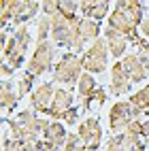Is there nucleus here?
Here are the masks:
<instances>
[{
	"instance_id": "obj_1",
	"label": "nucleus",
	"mask_w": 149,
	"mask_h": 151,
	"mask_svg": "<svg viewBox=\"0 0 149 151\" xmlns=\"http://www.w3.org/2000/svg\"><path fill=\"white\" fill-rule=\"evenodd\" d=\"M145 9L147 4L141 0H117L107 17V28H113L119 34H124L130 45H138L143 38L138 28L145 19Z\"/></svg>"
},
{
	"instance_id": "obj_2",
	"label": "nucleus",
	"mask_w": 149,
	"mask_h": 151,
	"mask_svg": "<svg viewBox=\"0 0 149 151\" xmlns=\"http://www.w3.org/2000/svg\"><path fill=\"white\" fill-rule=\"evenodd\" d=\"M30 45H32V32L28 30V26L13 30L9 43L2 47V64H6L9 68H13V70L22 68L24 62H26V53H28Z\"/></svg>"
},
{
	"instance_id": "obj_3",
	"label": "nucleus",
	"mask_w": 149,
	"mask_h": 151,
	"mask_svg": "<svg viewBox=\"0 0 149 151\" xmlns=\"http://www.w3.org/2000/svg\"><path fill=\"white\" fill-rule=\"evenodd\" d=\"M83 75V64H81V55H77L73 51H64L60 55V60L53 66V73H51V79L53 83H60V85H66L71 87L75 83H79V79Z\"/></svg>"
},
{
	"instance_id": "obj_4",
	"label": "nucleus",
	"mask_w": 149,
	"mask_h": 151,
	"mask_svg": "<svg viewBox=\"0 0 149 151\" xmlns=\"http://www.w3.org/2000/svg\"><path fill=\"white\" fill-rule=\"evenodd\" d=\"M55 55H58V49L53 45V41H45V43H36L32 55H30L28 64H26V70L32 73L36 79L47 75L49 70L53 73V62H55Z\"/></svg>"
},
{
	"instance_id": "obj_5",
	"label": "nucleus",
	"mask_w": 149,
	"mask_h": 151,
	"mask_svg": "<svg viewBox=\"0 0 149 151\" xmlns=\"http://www.w3.org/2000/svg\"><path fill=\"white\" fill-rule=\"evenodd\" d=\"M79 24H81V15H77V17L58 15V17H53L51 19V41H53V45L66 47L68 51H73Z\"/></svg>"
},
{
	"instance_id": "obj_6",
	"label": "nucleus",
	"mask_w": 149,
	"mask_h": 151,
	"mask_svg": "<svg viewBox=\"0 0 149 151\" xmlns=\"http://www.w3.org/2000/svg\"><path fill=\"white\" fill-rule=\"evenodd\" d=\"M141 111H138L130 100H117V102L109 109V128L115 134H122L128 130L134 119H141Z\"/></svg>"
},
{
	"instance_id": "obj_7",
	"label": "nucleus",
	"mask_w": 149,
	"mask_h": 151,
	"mask_svg": "<svg viewBox=\"0 0 149 151\" xmlns=\"http://www.w3.org/2000/svg\"><path fill=\"white\" fill-rule=\"evenodd\" d=\"M109 47L104 38H98L96 43H92L81 55V64H83V73L89 75H102L109 68Z\"/></svg>"
},
{
	"instance_id": "obj_8",
	"label": "nucleus",
	"mask_w": 149,
	"mask_h": 151,
	"mask_svg": "<svg viewBox=\"0 0 149 151\" xmlns=\"http://www.w3.org/2000/svg\"><path fill=\"white\" fill-rule=\"evenodd\" d=\"M77 134L81 136L83 145L87 147V151H96L100 147L102 140V126L98 117H85L81 124L77 126Z\"/></svg>"
},
{
	"instance_id": "obj_9",
	"label": "nucleus",
	"mask_w": 149,
	"mask_h": 151,
	"mask_svg": "<svg viewBox=\"0 0 149 151\" xmlns=\"http://www.w3.org/2000/svg\"><path fill=\"white\" fill-rule=\"evenodd\" d=\"M53 96H55V87H53V81H43V83H38L34 87V92L30 94V109H34L36 113H45L47 115V111L49 106H51L53 102Z\"/></svg>"
},
{
	"instance_id": "obj_10",
	"label": "nucleus",
	"mask_w": 149,
	"mask_h": 151,
	"mask_svg": "<svg viewBox=\"0 0 149 151\" xmlns=\"http://www.w3.org/2000/svg\"><path fill=\"white\" fill-rule=\"evenodd\" d=\"M73 106H75L73 89L71 87H58L55 96H53V102H51V106H49V111H47V115H49V119L58 122V119H62Z\"/></svg>"
},
{
	"instance_id": "obj_11",
	"label": "nucleus",
	"mask_w": 149,
	"mask_h": 151,
	"mask_svg": "<svg viewBox=\"0 0 149 151\" xmlns=\"http://www.w3.org/2000/svg\"><path fill=\"white\" fill-rule=\"evenodd\" d=\"M130 89H132V81L128 79L122 62L111 64V83H109V92H111L115 98H122L126 94H130Z\"/></svg>"
},
{
	"instance_id": "obj_12",
	"label": "nucleus",
	"mask_w": 149,
	"mask_h": 151,
	"mask_svg": "<svg viewBox=\"0 0 149 151\" xmlns=\"http://www.w3.org/2000/svg\"><path fill=\"white\" fill-rule=\"evenodd\" d=\"M111 11L113 9L109 0H81L79 2V15L85 19H94V22H100V19L109 17Z\"/></svg>"
},
{
	"instance_id": "obj_13",
	"label": "nucleus",
	"mask_w": 149,
	"mask_h": 151,
	"mask_svg": "<svg viewBox=\"0 0 149 151\" xmlns=\"http://www.w3.org/2000/svg\"><path fill=\"white\" fill-rule=\"evenodd\" d=\"M104 41H107V47H109V53H111V58H115V62H122V60L128 55V45H130V41L119 34L117 30L113 28H104Z\"/></svg>"
},
{
	"instance_id": "obj_14",
	"label": "nucleus",
	"mask_w": 149,
	"mask_h": 151,
	"mask_svg": "<svg viewBox=\"0 0 149 151\" xmlns=\"http://www.w3.org/2000/svg\"><path fill=\"white\" fill-rule=\"evenodd\" d=\"M43 11V2H38V0H19V6H17V13L13 17V28H24L28 22H32V19Z\"/></svg>"
},
{
	"instance_id": "obj_15",
	"label": "nucleus",
	"mask_w": 149,
	"mask_h": 151,
	"mask_svg": "<svg viewBox=\"0 0 149 151\" xmlns=\"http://www.w3.org/2000/svg\"><path fill=\"white\" fill-rule=\"evenodd\" d=\"M143 143H145L143 136H134V134L122 132V134H113L107 140V149L104 151H130V149L143 145Z\"/></svg>"
},
{
	"instance_id": "obj_16",
	"label": "nucleus",
	"mask_w": 149,
	"mask_h": 151,
	"mask_svg": "<svg viewBox=\"0 0 149 151\" xmlns=\"http://www.w3.org/2000/svg\"><path fill=\"white\" fill-rule=\"evenodd\" d=\"M122 66H124L126 75H128V79H130L132 83H141V81H145V79L149 77L145 66H143V62H141V58H138V53H128L122 60Z\"/></svg>"
},
{
	"instance_id": "obj_17",
	"label": "nucleus",
	"mask_w": 149,
	"mask_h": 151,
	"mask_svg": "<svg viewBox=\"0 0 149 151\" xmlns=\"http://www.w3.org/2000/svg\"><path fill=\"white\" fill-rule=\"evenodd\" d=\"M17 102H19V94L15 92V83L11 79H2V83H0V104H2V113L9 117V113L15 111Z\"/></svg>"
},
{
	"instance_id": "obj_18",
	"label": "nucleus",
	"mask_w": 149,
	"mask_h": 151,
	"mask_svg": "<svg viewBox=\"0 0 149 151\" xmlns=\"http://www.w3.org/2000/svg\"><path fill=\"white\" fill-rule=\"evenodd\" d=\"M43 138L49 140V143H53L55 147L64 149L66 145V138H68V132H66V126L62 122H51L49 124V128L43 132Z\"/></svg>"
},
{
	"instance_id": "obj_19",
	"label": "nucleus",
	"mask_w": 149,
	"mask_h": 151,
	"mask_svg": "<svg viewBox=\"0 0 149 151\" xmlns=\"http://www.w3.org/2000/svg\"><path fill=\"white\" fill-rule=\"evenodd\" d=\"M96 89H98L96 77L89 75V73H83L81 79H79V83H77V96L81 98V102H83V100H89V98H92Z\"/></svg>"
},
{
	"instance_id": "obj_20",
	"label": "nucleus",
	"mask_w": 149,
	"mask_h": 151,
	"mask_svg": "<svg viewBox=\"0 0 149 151\" xmlns=\"http://www.w3.org/2000/svg\"><path fill=\"white\" fill-rule=\"evenodd\" d=\"M17 6H19V0H0V26H2V30H6L9 22H13Z\"/></svg>"
},
{
	"instance_id": "obj_21",
	"label": "nucleus",
	"mask_w": 149,
	"mask_h": 151,
	"mask_svg": "<svg viewBox=\"0 0 149 151\" xmlns=\"http://www.w3.org/2000/svg\"><path fill=\"white\" fill-rule=\"evenodd\" d=\"M128 100H130V102H132L138 111H141L143 115H145V113H149V83H147V85H143L141 89H138V92H134Z\"/></svg>"
},
{
	"instance_id": "obj_22",
	"label": "nucleus",
	"mask_w": 149,
	"mask_h": 151,
	"mask_svg": "<svg viewBox=\"0 0 149 151\" xmlns=\"http://www.w3.org/2000/svg\"><path fill=\"white\" fill-rule=\"evenodd\" d=\"M34 28H36V43L49 41V36H51V19L45 15H38L34 22Z\"/></svg>"
},
{
	"instance_id": "obj_23",
	"label": "nucleus",
	"mask_w": 149,
	"mask_h": 151,
	"mask_svg": "<svg viewBox=\"0 0 149 151\" xmlns=\"http://www.w3.org/2000/svg\"><path fill=\"white\" fill-rule=\"evenodd\" d=\"M34 81H36V77L32 73H28V70L19 77V81H17V94H19V98H26V96H30L34 92Z\"/></svg>"
},
{
	"instance_id": "obj_24",
	"label": "nucleus",
	"mask_w": 149,
	"mask_h": 151,
	"mask_svg": "<svg viewBox=\"0 0 149 151\" xmlns=\"http://www.w3.org/2000/svg\"><path fill=\"white\" fill-rule=\"evenodd\" d=\"M104 102H107V89H104V87H98L96 92H94V96L89 98V100H83L81 106H83V111H89V109H92V104L102 106Z\"/></svg>"
},
{
	"instance_id": "obj_25",
	"label": "nucleus",
	"mask_w": 149,
	"mask_h": 151,
	"mask_svg": "<svg viewBox=\"0 0 149 151\" xmlns=\"http://www.w3.org/2000/svg\"><path fill=\"white\" fill-rule=\"evenodd\" d=\"M62 151H87V147L83 145L81 136H79L77 132H68V138H66V145Z\"/></svg>"
},
{
	"instance_id": "obj_26",
	"label": "nucleus",
	"mask_w": 149,
	"mask_h": 151,
	"mask_svg": "<svg viewBox=\"0 0 149 151\" xmlns=\"http://www.w3.org/2000/svg\"><path fill=\"white\" fill-rule=\"evenodd\" d=\"M60 15L62 17H77L79 15V2H75V0H60Z\"/></svg>"
},
{
	"instance_id": "obj_27",
	"label": "nucleus",
	"mask_w": 149,
	"mask_h": 151,
	"mask_svg": "<svg viewBox=\"0 0 149 151\" xmlns=\"http://www.w3.org/2000/svg\"><path fill=\"white\" fill-rule=\"evenodd\" d=\"M45 17L53 19L60 15V0H43V11H41Z\"/></svg>"
},
{
	"instance_id": "obj_28",
	"label": "nucleus",
	"mask_w": 149,
	"mask_h": 151,
	"mask_svg": "<svg viewBox=\"0 0 149 151\" xmlns=\"http://www.w3.org/2000/svg\"><path fill=\"white\" fill-rule=\"evenodd\" d=\"M2 151H24V140L11 138L9 134H2Z\"/></svg>"
},
{
	"instance_id": "obj_29",
	"label": "nucleus",
	"mask_w": 149,
	"mask_h": 151,
	"mask_svg": "<svg viewBox=\"0 0 149 151\" xmlns=\"http://www.w3.org/2000/svg\"><path fill=\"white\" fill-rule=\"evenodd\" d=\"M136 47H138V58H141V62H143L147 75H149V41L141 38V43H138Z\"/></svg>"
},
{
	"instance_id": "obj_30",
	"label": "nucleus",
	"mask_w": 149,
	"mask_h": 151,
	"mask_svg": "<svg viewBox=\"0 0 149 151\" xmlns=\"http://www.w3.org/2000/svg\"><path fill=\"white\" fill-rule=\"evenodd\" d=\"M62 124H66V126H79V124H81V122H79V109H77V106H73V109L62 117Z\"/></svg>"
},
{
	"instance_id": "obj_31",
	"label": "nucleus",
	"mask_w": 149,
	"mask_h": 151,
	"mask_svg": "<svg viewBox=\"0 0 149 151\" xmlns=\"http://www.w3.org/2000/svg\"><path fill=\"white\" fill-rule=\"evenodd\" d=\"M126 132L128 134H134V136H143V122H141V119H134V122L128 126Z\"/></svg>"
},
{
	"instance_id": "obj_32",
	"label": "nucleus",
	"mask_w": 149,
	"mask_h": 151,
	"mask_svg": "<svg viewBox=\"0 0 149 151\" xmlns=\"http://www.w3.org/2000/svg\"><path fill=\"white\" fill-rule=\"evenodd\" d=\"M38 151H62L60 147H55L53 143H49L45 138H38Z\"/></svg>"
},
{
	"instance_id": "obj_33",
	"label": "nucleus",
	"mask_w": 149,
	"mask_h": 151,
	"mask_svg": "<svg viewBox=\"0 0 149 151\" xmlns=\"http://www.w3.org/2000/svg\"><path fill=\"white\" fill-rule=\"evenodd\" d=\"M138 32H141V36L145 38V41H149V17L143 19V24H141V28H138Z\"/></svg>"
},
{
	"instance_id": "obj_34",
	"label": "nucleus",
	"mask_w": 149,
	"mask_h": 151,
	"mask_svg": "<svg viewBox=\"0 0 149 151\" xmlns=\"http://www.w3.org/2000/svg\"><path fill=\"white\" fill-rule=\"evenodd\" d=\"M143 138H149V119L143 122Z\"/></svg>"
}]
</instances>
